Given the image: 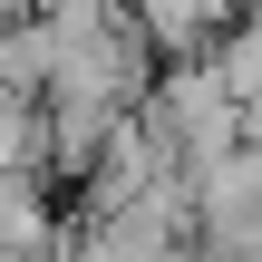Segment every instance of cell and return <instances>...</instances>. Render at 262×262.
Here are the masks:
<instances>
[{
    "instance_id": "cell-1",
    "label": "cell",
    "mask_w": 262,
    "mask_h": 262,
    "mask_svg": "<svg viewBox=\"0 0 262 262\" xmlns=\"http://www.w3.org/2000/svg\"><path fill=\"white\" fill-rule=\"evenodd\" d=\"M0 175H49V97L0 88Z\"/></svg>"
},
{
    "instance_id": "cell-2",
    "label": "cell",
    "mask_w": 262,
    "mask_h": 262,
    "mask_svg": "<svg viewBox=\"0 0 262 262\" xmlns=\"http://www.w3.org/2000/svg\"><path fill=\"white\" fill-rule=\"evenodd\" d=\"M204 68L224 78V97H233L243 117L262 107V0L243 10V19H233V29H224V39H214V49H204Z\"/></svg>"
}]
</instances>
